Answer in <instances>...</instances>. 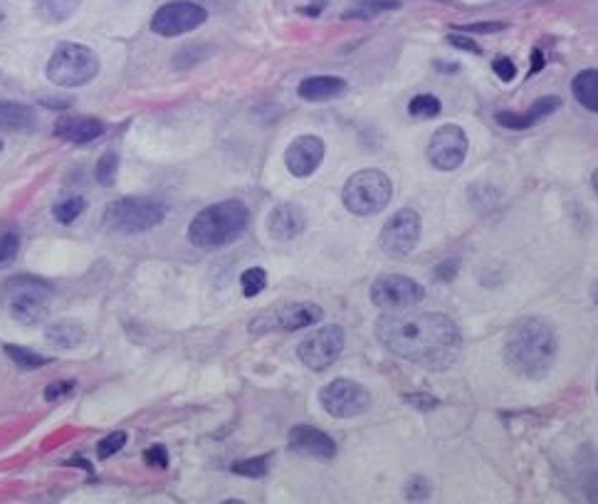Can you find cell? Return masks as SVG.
Instances as JSON below:
<instances>
[{
  "instance_id": "8",
  "label": "cell",
  "mask_w": 598,
  "mask_h": 504,
  "mask_svg": "<svg viewBox=\"0 0 598 504\" xmlns=\"http://www.w3.org/2000/svg\"><path fill=\"white\" fill-rule=\"evenodd\" d=\"M346 344V334L339 324H327V327L317 329L314 334H309L307 339L299 344L297 356L309 371L322 374L329 366H334L342 356Z\"/></svg>"
},
{
  "instance_id": "2",
  "label": "cell",
  "mask_w": 598,
  "mask_h": 504,
  "mask_svg": "<svg viewBox=\"0 0 598 504\" xmlns=\"http://www.w3.org/2000/svg\"><path fill=\"white\" fill-rule=\"evenodd\" d=\"M505 364L527 381H542L554 369L559 344L552 324L539 317H524L505 336Z\"/></svg>"
},
{
  "instance_id": "20",
  "label": "cell",
  "mask_w": 598,
  "mask_h": 504,
  "mask_svg": "<svg viewBox=\"0 0 598 504\" xmlns=\"http://www.w3.org/2000/svg\"><path fill=\"white\" fill-rule=\"evenodd\" d=\"M346 92H349V84L334 75L307 77L297 87L299 99H304V102H334V99H342Z\"/></svg>"
},
{
  "instance_id": "18",
  "label": "cell",
  "mask_w": 598,
  "mask_h": 504,
  "mask_svg": "<svg viewBox=\"0 0 598 504\" xmlns=\"http://www.w3.org/2000/svg\"><path fill=\"white\" fill-rule=\"evenodd\" d=\"M559 107H561V99L556 97V94H552V97H539L527 112H497L495 119L497 124L505 126V129L522 131V129H529V126L539 124L542 119L552 117Z\"/></svg>"
},
{
  "instance_id": "42",
  "label": "cell",
  "mask_w": 598,
  "mask_h": 504,
  "mask_svg": "<svg viewBox=\"0 0 598 504\" xmlns=\"http://www.w3.org/2000/svg\"><path fill=\"white\" fill-rule=\"evenodd\" d=\"M532 60H534V62H532V70H529V77L537 75V72L544 67V55H542V50H539V47L532 52Z\"/></svg>"
},
{
  "instance_id": "35",
  "label": "cell",
  "mask_w": 598,
  "mask_h": 504,
  "mask_svg": "<svg viewBox=\"0 0 598 504\" xmlns=\"http://www.w3.org/2000/svg\"><path fill=\"white\" fill-rule=\"evenodd\" d=\"M144 460L149 467H156V470H166L169 467V450L164 445H151L144 453Z\"/></svg>"
},
{
  "instance_id": "4",
  "label": "cell",
  "mask_w": 598,
  "mask_h": 504,
  "mask_svg": "<svg viewBox=\"0 0 598 504\" xmlns=\"http://www.w3.org/2000/svg\"><path fill=\"white\" fill-rule=\"evenodd\" d=\"M52 299V285L33 275H18L10 277L3 287H0V302L8 309L10 317L18 324L33 327L40 324L50 312Z\"/></svg>"
},
{
  "instance_id": "21",
  "label": "cell",
  "mask_w": 598,
  "mask_h": 504,
  "mask_svg": "<svg viewBox=\"0 0 598 504\" xmlns=\"http://www.w3.org/2000/svg\"><path fill=\"white\" fill-rule=\"evenodd\" d=\"M35 126H38V117L33 107L0 99V131H33Z\"/></svg>"
},
{
  "instance_id": "16",
  "label": "cell",
  "mask_w": 598,
  "mask_h": 504,
  "mask_svg": "<svg viewBox=\"0 0 598 504\" xmlns=\"http://www.w3.org/2000/svg\"><path fill=\"white\" fill-rule=\"evenodd\" d=\"M290 450L297 455L317 460H334L337 458V443L329 433L314 425L299 423L290 428Z\"/></svg>"
},
{
  "instance_id": "32",
  "label": "cell",
  "mask_w": 598,
  "mask_h": 504,
  "mask_svg": "<svg viewBox=\"0 0 598 504\" xmlns=\"http://www.w3.org/2000/svg\"><path fill=\"white\" fill-rule=\"evenodd\" d=\"M240 287H243V294L248 299L257 297V294L265 292L267 272L262 270V267H250V270H245L243 275H240Z\"/></svg>"
},
{
  "instance_id": "12",
  "label": "cell",
  "mask_w": 598,
  "mask_h": 504,
  "mask_svg": "<svg viewBox=\"0 0 598 504\" xmlns=\"http://www.w3.org/2000/svg\"><path fill=\"white\" fill-rule=\"evenodd\" d=\"M426 299V290L416 280L403 275H384L371 285V302L384 312H403L413 309Z\"/></svg>"
},
{
  "instance_id": "9",
  "label": "cell",
  "mask_w": 598,
  "mask_h": 504,
  "mask_svg": "<svg viewBox=\"0 0 598 504\" xmlns=\"http://www.w3.org/2000/svg\"><path fill=\"white\" fill-rule=\"evenodd\" d=\"M319 403L334 418L364 416L371 406V393L349 378H334L319 391Z\"/></svg>"
},
{
  "instance_id": "36",
  "label": "cell",
  "mask_w": 598,
  "mask_h": 504,
  "mask_svg": "<svg viewBox=\"0 0 598 504\" xmlns=\"http://www.w3.org/2000/svg\"><path fill=\"white\" fill-rule=\"evenodd\" d=\"M492 70H495V75L500 77L502 82H512L514 77H517V67H514V62L505 55H500L492 60Z\"/></svg>"
},
{
  "instance_id": "38",
  "label": "cell",
  "mask_w": 598,
  "mask_h": 504,
  "mask_svg": "<svg viewBox=\"0 0 598 504\" xmlns=\"http://www.w3.org/2000/svg\"><path fill=\"white\" fill-rule=\"evenodd\" d=\"M406 401L411 403L413 408H418V411H433L440 403L438 398H433L430 393H411V396H406Z\"/></svg>"
},
{
  "instance_id": "25",
  "label": "cell",
  "mask_w": 598,
  "mask_h": 504,
  "mask_svg": "<svg viewBox=\"0 0 598 504\" xmlns=\"http://www.w3.org/2000/svg\"><path fill=\"white\" fill-rule=\"evenodd\" d=\"M20 252V233L15 225L0 223V270L10 267Z\"/></svg>"
},
{
  "instance_id": "23",
  "label": "cell",
  "mask_w": 598,
  "mask_h": 504,
  "mask_svg": "<svg viewBox=\"0 0 598 504\" xmlns=\"http://www.w3.org/2000/svg\"><path fill=\"white\" fill-rule=\"evenodd\" d=\"M82 0H35V13L45 20V23H65L72 15L80 10Z\"/></svg>"
},
{
  "instance_id": "31",
  "label": "cell",
  "mask_w": 598,
  "mask_h": 504,
  "mask_svg": "<svg viewBox=\"0 0 598 504\" xmlns=\"http://www.w3.org/2000/svg\"><path fill=\"white\" fill-rule=\"evenodd\" d=\"M270 458L272 453H265L250 460L233 462V472L240 477H250V480H255V477H265L267 472H270Z\"/></svg>"
},
{
  "instance_id": "39",
  "label": "cell",
  "mask_w": 598,
  "mask_h": 504,
  "mask_svg": "<svg viewBox=\"0 0 598 504\" xmlns=\"http://www.w3.org/2000/svg\"><path fill=\"white\" fill-rule=\"evenodd\" d=\"M445 40H448L453 47H460V50H465V52H475V55H482V47L477 45L475 40L463 38V35H448V38H445Z\"/></svg>"
},
{
  "instance_id": "15",
  "label": "cell",
  "mask_w": 598,
  "mask_h": 504,
  "mask_svg": "<svg viewBox=\"0 0 598 504\" xmlns=\"http://www.w3.org/2000/svg\"><path fill=\"white\" fill-rule=\"evenodd\" d=\"M324 141L314 134H302L287 146L285 166L295 178H309L324 161Z\"/></svg>"
},
{
  "instance_id": "3",
  "label": "cell",
  "mask_w": 598,
  "mask_h": 504,
  "mask_svg": "<svg viewBox=\"0 0 598 504\" xmlns=\"http://www.w3.org/2000/svg\"><path fill=\"white\" fill-rule=\"evenodd\" d=\"M250 223V208L240 198L203 208L188 225V240L201 250H218L235 243Z\"/></svg>"
},
{
  "instance_id": "17",
  "label": "cell",
  "mask_w": 598,
  "mask_h": 504,
  "mask_svg": "<svg viewBox=\"0 0 598 504\" xmlns=\"http://www.w3.org/2000/svg\"><path fill=\"white\" fill-rule=\"evenodd\" d=\"M304 228H307V213L297 203H282L267 218V233L275 240H280V243L299 238Z\"/></svg>"
},
{
  "instance_id": "43",
  "label": "cell",
  "mask_w": 598,
  "mask_h": 504,
  "mask_svg": "<svg viewBox=\"0 0 598 504\" xmlns=\"http://www.w3.org/2000/svg\"><path fill=\"white\" fill-rule=\"evenodd\" d=\"M3 25H5V10L0 8V30H3Z\"/></svg>"
},
{
  "instance_id": "13",
  "label": "cell",
  "mask_w": 598,
  "mask_h": 504,
  "mask_svg": "<svg viewBox=\"0 0 598 504\" xmlns=\"http://www.w3.org/2000/svg\"><path fill=\"white\" fill-rule=\"evenodd\" d=\"M421 240V215L413 208H401L381 228V250L391 257H406Z\"/></svg>"
},
{
  "instance_id": "37",
  "label": "cell",
  "mask_w": 598,
  "mask_h": 504,
  "mask_svg": "<svg viewBox=\"0 0 598 504\" xmlns=\"http://www.w3.org/2000/svg\"><path fill=\"white\" fill-rule=\"evenodd\" d=\"M72 388H75V381H55L45 388V398L52 403V401H57V398L70 396Z\"/></svg>"
},
{
  "instance_id": "40",
  "label": "cell",
  "mask_w": 598,
  "mask_h": 504,
  "mask_svg": "<svg viewBox=\"0 0 598 504\" xmlns=\"http://www.w3.org/2000/svg\"><path fill=\"white\" fill-rule=\"evenodd\" d=\"M505 23H482V25H460L463 33H497V30H505Z\"/></svg>"
},
{
  "instance_id": "30",
  "label": "cell",
  "mask_w": 598,
  "mask_h": 504,
  "mask_svg": "<svg viewBox=\"0 0 598 504\" xmlns=\"http://www.w3.org/2000/svg\"><path fill=\"white\" fill-rule=\"evenodd\" d=\"M117 173H119V154L117 151H104L102 159L97 161V168H94V178H97L99 186L109 188L114 186V181H117Z\"/></svg>"
},
{
  "instance_id": "28",
  "label": "cell",
  "mask_w": 598,
  "mask_h": 504,
  "mask_svg": "<svg viewBox=\"0 0 598 504\" xmlns=\"http://www.w3.org/2000/svg\"><path fill=\"white\" fill-rule=\"evenodd\" d=\"M443 112V102H440L435 94H416V97L408 102V114L413 119H435Z\"/></svg>"
},
{
  "instance_id": "41",
  "label": "cell",
  "mask_w": 598,
  "mask_h": 504,
  "mask_svg": "<svg viewBox=\"0 0 598 504\" xmlns=\"http://www.w3.org/2000/svg\"><path fill=\"white\" fill-rule=\"evenodd\" d=\"M455 270H458V265H455L453 260L445 262V265H440V267H438L440 280H453V277H455Z\"/></svg>"
},
{
  "instance_id": "6",
  "label": "cell",
  "mask_w": 598,
  "mask_h": 504,
  "mask_svg": "<svg viewBox=\"0 0 598 504\" xmlns=\"http://www.w3.org/2000/svg\"><path fill=\"white\" fill-rule=\"evenodd\" d=\"M99 75L97 52L77 42H62L47 60V80L57 87H85Z\"/></svg>"
},
{
  "instance_id": "7",
  "label": "cell",
  "mask_w": 598,
  "mask_h": 504,
  "mask_svg": "<svg viewBox=\"0 0 598 504\" xmlns=\"http://www.w3.org/2000/svg\"><path fill=\"white\" fill-rule=\"evenodd\" d=\"M393 198V183L391 178L386 176L379 168H364V171H356L354 176L346 181L342 191L344 208L349 213L361 215H379L381 210H386L388 203Z\"/></svg>"
},
{
  "instance_id": "33",
  "label": "cell",
  "mask_w": 598,
  "mask_h": 504,
  "mask_svg": "<svg viewBox=\"0 0 598 504\" xmlns=\"http://www.w3.org/2000/svg\"><path fill=\"white\" fill-rule=\"evenodd\" d=\"M127 440L129 438H127V433H124V430H117V433L104 435V438L97 443V455L102 460L112 458V455H117L119 450H122L124 445H127Z\"/></svg>"
},
{
  "instance_id": "34",
  "label": "cell",
  "mask_w": 598,
  "mask_h": 504,
  "mask_svg": "<svg viewBox=\"0 0 598 504\" xmlns=\"http://www.w3.org/2000/svg\"><path fill=\"white\" fill-rule=\"evenodd\" d=\"M430 492H433V487H430V482L426 480L423 475H416L411 482L406 485V500H413V502H421V500H428Z\"/></svg>"
},
{
  "instance_id": "5",
  "label": "cell",
  "mask_w": 598,
  "mask_h": 504,
  "mask_svg": "<svg viewBox=\"0 0 598 504\" xmlns=\"http://www.w3.org/2000/svg\"><path fill=\"white\" fill-rule=\"evenodd\" d=\"M166 215H169V206L159 198L127 196L109 203L104 210V225L114 233L139 235L164 223Z\"/></svg>"
},
{
  "instance_id": "14",
  "label": "cell",
  "mask_w": 598,
  "mask_h": 504,
  "mask_svg": "<svg viewBox=\"0 0 598 504\" xmlns=\"http://www.w3.org/2000/svg\"><path fill=\"white\" fill-rule=\"evenodd\" d=\"M324 319V309L314 302H297L285 304V307L275 309L272 317H257L250 332L253 334H267V332H299V329L314 327Z\"/></svg>"
},
{
  "instance_id": "1",
  "label": "cell",
  "mask_w": 598,
  "mask_h": 504,
  "mask_svg": "<svg viewBox=\"0 0 598 504\" xmlns=\"http://www.w3.org/2000/svg\"><path fill=\"white\" fill-rule=\"evenodd\" d=\"M386 351L428 371H448L463 354V332L443 312H388L376 322Z\"/></svg>"
},
{
  "instance_id": "29",
  "label": "cell",
  "mask_w": 598,
  "mask_h": 504,
  "mask_svg": "<svg viewBox=\"0 0 598 504\" xmlns=\"http://www.w3.org/2000/svg\"><path fill=\"white\" fill-rule=\"evenodd\" d=\"M85 210H87L85 198L72 196V198H65V201L55 203V206H52V215H55L57 223L72 225L82 213H85Z\"/></svg>"
},
{
  "instance_id": "22",
  "label": "cell",
  "mask_w": 598,
  "mask_h": 504,
  "mask_svg": "<svg viewBox=\"0 0 598 504\" xmlns=\"http://www.w3.org/2000/svg\"><path fill=\"white\" fill-rule=\"evenodd\" d=\"M571 92H574L576 102H579L581 107L594 114L598 112V72L594 67L576 75V80L571 82Z\"/></svg>"
},
{
  "instance_id": "19",
  "label": "cell",
  "mask_w": 598,
  "mask_h": 504,
  "mask_svg": "<svg viewBox=\"0 0 598 504\" xmlns=\"http://www.w3.org/2000/svg\"><path fill=\"white\" fill-rule=\"evenodd\" d=\"M52 134L70 144H92L104 134V124L94 117H60L52 126Z\"/></svg>"
},
{
  "instance_id": "26",
  "label": "cell",
  "mask_w": 598,
  "mask_h": 504,
  "mask_svg": "<svg viewBox=\"0 0 598 504\" xmlns=\"http://www.w3.org/2000/svg\"><path fill=\"white\" fill-rule=\"evenodd\" d=\"M396 8H401V0H359V5L351 10H346L342 18L344 20H351V18L369 20V18H376V15L386 13V10H396Z\"/></svg>"
},
{
  "instance_id": "24",
  "label": "cell",
  "mask_w": 598,
  "mask_h": 504,
  "mask_svg": "<svg viewBox=\"0 0 598 504\" xmlns=\"http://www.w3.org/2000/svg\"><path fill=\"white\" fill-rule=\"evenodd\" d=\"M47 341H50V346H55V349H75V346L82 344V339H85V329L80 327L77 322H57L52 324V327H47Z\"/></svg>"
},
{
  "instance_id": "27",
  "label": "cell",
  "mask_w": 598,
  "mask_h": 504,
  "mask_svg": "<svg viewBox=\"0 0 598 504\" xmlns=\"http://www.w3.org/2000/svg\"><path fill=\"white\" fill-rule=\"evenodd\" d=\"M3 351L8 354V359L13 361L15 366H20V369L25 371H33V369H40V366L50 364L47 356L35 354L33 349H25V346H18V344H5Z\"/></svg>"
},
{
  "instance_id": "11",
  "label": "cell",
  "mask_w": 598,
  "mask_h": 504,
  "mask_svg": "<svg viewBox=\"0 0 598 504\" xmlns=\"http://www.w3.org/2000/svg\"><path fill=\"white\" fill-rule=\"evenodd\" d=\"M468 146L470 141L463 126L445 124L430 136L426 156L430 166L438 168V171H458L468 159Z\"/></svg>"
},
{
  "instance_id": "10",
  "label": "cell",
  "mask_w": 598,
  "mask_h": 504,
  "mask_svg": "<svg viewBox=\"0 0 598 504\" xmlns=\"http://www.w3.org/2000/svg\"><path fill=\"white\" fill-rule=\"evenodd\" d=\"M208 20V10L201 3L191 0H173V3L161 5L151 18V30L161 38H178L191 30L201 28Z\"/></svg>"
},
{
  "instance_id": "44",
  "label": "cell",
  "mask_w": 598,
  "mask_h": 504,
  "mask_svg": "<svg viewBox=\"0 0 598 504\" xmlns=\"http://www.w3.org/2000/svg\"><path fill=\"white\" fill-rule=\"evenodd\" d=\"M0 151H3V139H0Z\"/></svg>"
}]
</instances>
